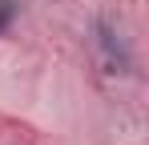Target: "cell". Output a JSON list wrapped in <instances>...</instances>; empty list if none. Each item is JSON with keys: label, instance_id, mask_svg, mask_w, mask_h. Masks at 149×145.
I'll return each instance as SVG.
<instances>
[{"label": "cell", "instance_id": "cell-1", "mask_svg": "<svg viewBox=\"0 0 149 145\" xmlns=\"http://www.w3.org/2000/svg\"><path fill=\"white\" fill-rule=\"evenodd\" d=\"M12 16H16V4H12V0H0V28L12 20Z\"/></svg>", "mask_w": 149, "mask_h": 145}]
</instances>
